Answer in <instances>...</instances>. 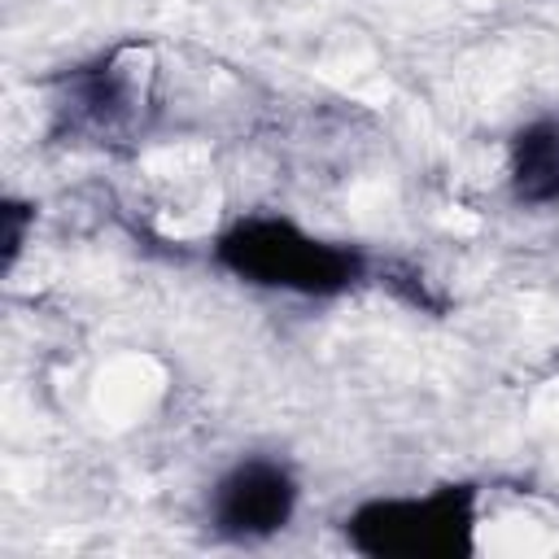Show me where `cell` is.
I'll list each match as a JSON object with an SVG mask.
<instances>
[{
	"label": "cell",
	"instance_id": "1",
	"mask_svg": "<svg viewBox=\"0 0 559 559\" xmlns=\"http://www.w3.org/2000/svg\"><path fill=\"white\" fill-rule=\"evenodd\" d=\"M214 258L249 284L288 288L306 297H332V293H345L354 280H362V258L354 249L328 245L301 231L297 223L266 218V214H253L227 227L218 236Z\"/></svg>",
	"mask_w": 559,
	"mask_h": 559
},
{
	"label": "cell",
	"instance_id": "3",
	"mask_svg": "<svg viewBox=\"0 0 559 559\" xmlns=\"http://www.w3.org/2000/svg\"><path fill=\"white\" fill-rule=\"evenodd\" d=\"M297 480L280 459H240L210 489V524L231 542H258L293 520Z\"/></svg>",
	"mask_w": 559,
	"mask_h": 559
},
{
	"label": "cell",
	"instance_id": "5",
	"mask_svg": "<svg viewBox=\"0 0 559 559\" xmlns=\"http://www.w3.org/2000/svg\"><path fill=\"white\" fill-rule=\"evenodd\" d=\"M4 266L17 258V249H22V231H26V223H31V210L26 205H17V201H4Z\"/></svg>",
	"mask_w": 559,
	"mask_h": 559
},
{
	"label": "cell",
	"instance_id": "2",
	"mask_svg": "<svg viewBox=\"0 0 559 559\" xmlns=\"http://www.w3.org/2000/svg\"><path fill=\"white\" fill-rule=\"evenodd\" d=\"M476 528L472 489H437L428 498H376L349 520V546L371 559H445L467 555Z\"/></svg>",
	"mask_w": 559,
	"mask_h": 559
},
{
	"label": "cell",
	"instance_id": "4",
	"mask_svg": "<svg viewBox=\"0 0 559 559\" xmlns=\"http://www.w3.org/2000/svg\"><path fill=\"white\" fill-rule=\"evenodd\" d=\"M511 197L524 205L559 201V118H537L511 140Z\"/></svg>",
	"mask_w": 559,
	"mask_h": 559
}]
</instances>
